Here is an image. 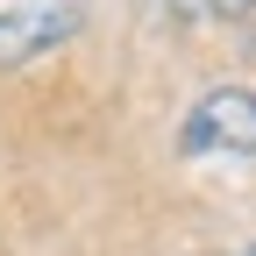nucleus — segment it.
<instances>
[{"label": "nucleus", "mask_w": 256, "mask_h": 256, "mask_svg": "<svg viewBox=\"0 0 256 256\" xmlns=\"http://www.w3.org/2000/svg\"><path fill=\"white\" fill-rule=\"evenodd\" d=\"M185 156H256V86H214L178 128Z\"/></svg>", "instance_id": "nucleus-1"}, {"label": "nucleus", "mask_w": 256, "mask_h": 256, "mask_svg": "<svg viewBox=\"0 0 256 256\" xmlns=\"http://www.w3.org/2000/svg\"><path fill=\"white\" fill-rule=\"evenodd\" d=\"M86 28V0H0V72L64 50Z\"/></svg>", "instance_id": "nucleus-2"}, {"label": "nucleus", "mask_w": 256, "mask_h": 256, "mask_svg": "<svg viewBox=\"0 0 256 256\" xmlns=\"http://www.w3.org/2000/svg\"><path fill=\"white\" fill-rule=\"evenodd\" d=\"M142 8H150L156 22H171V28H192V22L214 14V0H142Z\"/></svg>", "instance_id": "nucleus-3"}, {"label": "nucleus", "mask_w": 256, "mask_h": 256, "mask_svg": "<svg viewBox=\"0 0 256 256\" xmlns=\"http://www.w3.org/2000/svg\"><path fill=\"white\" fill-rule=\"evenodd\" d=\"M242 256H256V242H249V249H242Z\"/></svg>", "instance_id": "nucleus-5"}, {"label": "nucleus", "mask_w": 256, "mask_h": 256, "mask_svg": "<svg viewBox=\"0 0 256 256\" xmlns=\"http://www.w3.org/2000/svg\"><path fill=\"white\" fill-rule=\"evenodd\" d=\"M214 22H256V0H214Z\"/></svg>", "instance_id": "nucleus-4"}]
</instances>
